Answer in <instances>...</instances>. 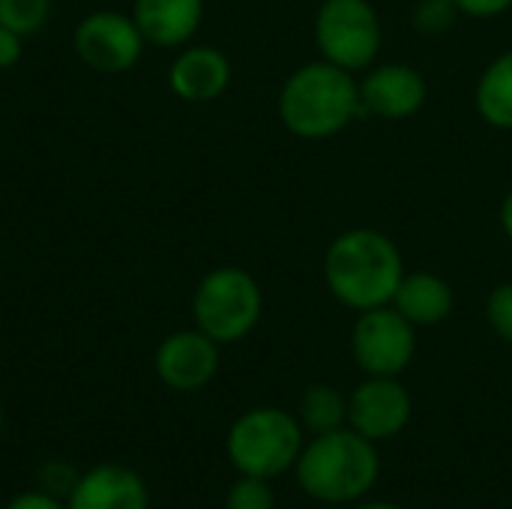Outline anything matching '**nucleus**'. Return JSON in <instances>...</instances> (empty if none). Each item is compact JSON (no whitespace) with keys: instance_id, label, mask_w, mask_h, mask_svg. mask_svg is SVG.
<instances>
[{"instance_id":"obj_17","label":"nucleus","mask_w":512,"mask_h":509,"mask_svg":"<svg viewBox=\"0 0 512 509\" xmlns=\"http://www.w3.org/2000/svg\"><path fill=\"white\" fill-rule=\"evenodd\" d=\"M297 420L309 435H327L348 426V396L333 384H309L297 405Z\"/></svg>"},{"instance_id":"obj_16","label":"nucleus","mask_w":512,"mask_h":509,"mask_svg":"<svg viewBox=\"0 0 512 509\" xmlns=\"http://www.w3.org/2000/svg\"><path fill=\"white\" fill-rule=\"evenodd\" d=\"M474 105L483 123L501 132H512V48L501 51L480 72L474 87Z\"/></svg>"},{"instance_id":"obj_6","label":"nucleus","mask_w":512,"mask_h":509,"mask_svg":"<svg viewBox=\"0 0 512 509\" xmlns=\"http://www.w3.org/2000/svg\"><path fill=\"white\" fill-rule=\"evenodd\" d=\"M312 33L321 60L354 75L375 66L384 45L381 15L369 0H324L315 12Z\"/></svg>"},{"instance_id":"obj_24","label":"nucleus","mask_w":512,"mask_h":509,"mask_svg":"<svg viewBox=\"0 0 512 509\" xmlns=\"http://www.w3.org/2000/svg\"><path fill=\"white\" fill-rule=\"evenodd\" d=\"M24 54V36L0 24V69H12Z\"/></svg>"},{"instance_id":"obj_3","label":"nucleus","mask_w":512,"mask_h":509,"mask_svg":"<svg viewBox=\"0 0 512 509\" xmlns=\"http://www.w3.org/2000/svg\"><path fill=\"white\" fill-rule=\"evenodd\" d=\"M294 474L303 495L318 504H360L381 477V456L375 441L342 426L327 435H312L303 444Z\"/></svg>"},{"instance_id":"obj_21","label":"nucleus","mask_w":512,"mask_h":509,"mask_svg":"<svg viewBox=\"0 0 512 509\" xmlns=\"http://www.w3.org/2000/svg\"><path fill=\"white\" fill-rule=\"evenodd\" d=\"M486 324L492 333L512 345V282H498L486 297Z\"/></svg>"},{"instance_id":"obj_7","label":"nucleus","mask_w":512,"mask_h":509,"mask_svg":"<svg viewBox=\"0 0 512 509\" xmlns=\"http://www.w3.org/2000/svg\"><path fill=\"white\" fill-rule=\"evenodd\" d=\"M351 354L366 378H399L417 354V327L393 306L357 312Z\"/></svg>"},{"instance_id":"obj_26","label":"nucleus","mask_w":512,"mask_h":509,"mask_svg":"<svg viewBox=\"0 0 512 509\" xmlns=\"http://www.w3.org/2000/svg\"><path fill=\"white\" fill-rule=\"evenodd\" d=\"M354 509H402L399 504H390V501H360Z\"/></svg>"},{"instance_id":"obj_23","label":"nucleus","mask_w":512,"mask_h":509,"mask_svg":"<svg viewBox=\"0 0 512 509\" xmlns=\"http://www.w3.org/2000/svg\"><path fill=\"white\" fill-rule=\"evenodd\" d=\"M462 15L468 18H498L512 9V0H456Z\"/></svg>"},{"instance_id":"obj_14","label":"nucleus","mask_w":512,"mask_h":509,"mask_svg":"<svg viewBox=\"0 0 512 509\" xmlns=\"http://www.w3.org/2000/svg\"><path fill=\"white\" fill-rule=\"evenodd\" d=\"M129 15L147 45L183 48L204 21V0H132Z\"/></svg>"},{"instance_id":"obj_18","label":"nucleus","mask_w":512,"mask_h":509,"mask_svg":"<svg viewBox=\"0 0 512 509\" xmlns=\"http://www.w3.org/2000/svg\"><path fill=\"white\" fill-rule=\"evenodd\" d=\"M51 0H0V24L18 36H36L51 18Z\"/></svg>"},{"instance_id":"obj_9","label":"nucleus","mask_w":512,"mask_h":509,"mask_svg":"<svg viewBox=\"0 0 512 509\" xmlns=\"http://www.w3.org/2000/svg\"><path fill=\"white\" fill-rule=\"evenodd\" d=\"M219 348L222 345L198 327L174 330L159 342L153 354V372L174 393L204 390L219 372Z\"/></svg>"},{"instance_id":"obj_2","label":"nucleus","mask_w":512,"mask_h":509,"mask_svg":"<svg viewBox=\"0 0 512 509\" xmlns=\"http://www.w3.org/2000/svg\"><path fill=\"white\" fill-rule=\"evenodd\" d=\"M282 126L303 141H327L363 117L360 81L354 72L327 60L297 66L276 102Z\"/></svg>"},{"instance_id":"obj_11","label":"nucleus","mask_w":512,"mask_h":509,"mask_svg":"<svg viewBox=\"0 0 512 509\" xmlns=\"http://www.w3.org/2000/svg\"><path fill=\"white\" fill-rule=\"evenodd\" d=\"M357 81L363 117L408 120L420 114L429 99V84L423 72L411 63H378L369 66Z\"/></svg>"},{"instance_id":"obj_4","label":"nucleus","mask_w":512,"mask_h":509,"mask_svg":"<svg viewBox=\"0 0 512 509\" xmlns=\"http://www.w3.org/2000/svg\"><path fill=\"white\" fill-rule=\"evenodd\" d=\"M303 426L285 408H252L240 414L225 435V456L243 477L279 480L294 471L303 453Z\"/></svg>"},{"instance_id":"obj_15","label":"nucleus","mask_w":512,"mask_h":509,"mask_svg":"<svg viewBox=\"0 0 512 509\" xmlns=\"http://www.w3.org/2000/svg\"><path fill=\"white\" fill-rule=\"evenodd\" d=\"M390 306L402 312L417 330L438 327L453 315L456 294H453V285L432 270H414V273L405 270Z\"/></svg>"},{"instance_id":"obj_27","label":"nucleus","mask_w":512,"mask_h":509,"mask_svg":"<svg viewBox=\"0 0 512 509\" xmlns=\"http://www.w3.org/2000/svg\"><path fill=\"white\" fill-rule=\"evenodd\" d=\"M0 438H3V408H0Z\"/></svg>"},{"instance_id":"obj_5","label":"nucleus","mask_w":512,"mask_h":509,"mask_svg":"<svg viewBox=\"0 0 512 509\" xmlns=\"http://www.w3.org/2000/svg\"><path fill=\"white\" fill-rule=\"evenodd\" d=\"M264 315V291L258 279L237 267L222 264L201 276L192 294V321L219 345L243 342Z\"/></svg>"},{"instance_id":"obj_12","label":"nucleus","mask_w":512,"mask_h":509,"mask_svg":"<svg viewBox=\"0 0 512 509\" xmlns=\"http://www.w3.org/2000/svg\"><path fill=\"white\" fill-rule=\"evenodd\" d=\"M66 509H150V489L135 468L102 462L75 477Z\"/></svg>"},{"instance_id":"obj_19","label":"nucleus","mask_w":512,"mask_h":509,"mask_svg":"<svg viewBox=\"0 0 512 509\" xmlns=\"http://www.w3.org/2000/svg\"><path fill=\"white\" fill-rule=\"evenodd\" d=\"M459 18H462V9L456 6V0H420L411 12L414 30L429 39L447 36Z\"/></svg>"},{"instance_id":"obj_8","label":"nucleus","mask_w":512,"mask_h":509,"mask_svg":"<svg viewBox=\"0 0 512 509\" xmlns=\"http://www.w3.org/2000/svg\"><path fill=\"white\" fill-rule=\"evenodd\" d=\"M72 48L99 75H120L138 66L147 42L129 12L96 9L75 24Z\"/></svg>"},{"instance_id":"obj_10","label":"nucleus","mask_w":512,"mask_h":509,"mask_svg":"<svg viewBox=\"0 0 512 509\" xmlns=\"http://www.w3.org/2000/svg\"><path fill=\"white\" fill-rule=\"evenodd\" d=\"M414 402L399 378H366L348 396V426L369 441H390L411 423Z\"/></svg>"},{"instance_id":"obj_20","label":"nucleus","mask_w":512,"mask_h":509,"mask_svg":"<svg viewBox=\"0 0 512 509\" xmlns=\"http://www.w3.org/2000/svg\"><path fill=\"white\" fill-rule=\"evenodd\" d=\"M225 509H276V495L270 480L261 477H237V483L225 495Z\"/></svg>"},{"instance_id":"obj_13","label":"nucleus","mask_w":512,"mask_h":509,"mask_svg":"<svg viewBox=\"0 0 512 509\" xmlns=\"http://www.w3.org/2000/svg\"><path fill=\"white\" fill-rule=\"evenodd\" d=\"M231 84V60L216 45H183L168 66V87L177 99L204 105Z\"/></svg>"},{"instance_id":"obj_1","label":"nucleus","mask_w":512,"mask_h":509,"mask_svg":"<svg viewBox=\"0 0 512 509\" xmlns=\"http://www.w3.org/2000/svg\"><path fill=\"white\" fill-rule=\"evenodd\" d=\"M324 285L351 312L390 306L405 276L396 240L378 228H348L324 252Z\"/></svg>"},{"instance_id":"obj_25","label":"nucleus","mask_w":512,"mask_h":509,"mask_svg":"<svg viewBox=\"0 0 512 509\" xmlns=\"http://www.w3.org/2000/svg\"><path fill=\"white\" fill-rule=\"evenodd\" d=\"M498 222H501V231H504V237L512 243V189L504 195V201H501V210H498Z\"/></svg>"},{"instance_id":"obj_22","label":"nucleus","mask_w":512,"mask_h":509,"mask_svg":"<svg viewBox=\"0 0 512 509\" xmlns=\"http://www.w3.org/2000/svg\"><path fill=\"white\" fill-rule=\"evenodd\" d=\"M3 509H66V498L48 489H30V492L15 495Z\"/></svg>"},{"instance_id":"obj_28","label":"nucleus","mask_w":512,"mask_h":509,"mask_svg":"<svg viewBox=\"0 0 512 509\" xmlns=\"http://www.w3.org/2000/svg\"><path fill=\"white\" fill-rule=\"evenodd\" d=\"M510 387H512V375H510Z\"/></svg>"}]
</instances>
